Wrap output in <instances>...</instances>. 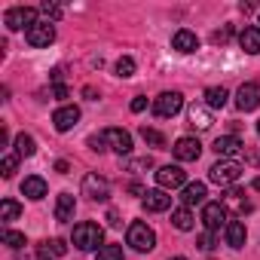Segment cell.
Returning <instances> with one entry per match:
<instances>
[{"label":"cell","mask_w":260,"mask_h":260,"mask_svg":"<svg viewBox=\"0 0 260 260\" xmlns=\"http://www.w3.org/2000/svg\"><path fill=\"white\" fill-rule=\"evenodd\" d=\"M101 242H104V230H101L98 223L83 220V223H77V226H74V245H77L80 251H95V248H104Z\"/></svg>","instance_id":"6da1fadb"},{"label":"cell","mask_w":260,"mask_h":260,"mask_svg":"<svg viewBox=\"0 0 260 260\" xmlns=\"http://www.w3.org/2000/svg\"><path fill=\"white\" fill-rule=\"evenodd\" d=\"M125 242L132 245L135 251H141V254H147V251H153L156 248V233L144 223V220H135V223H128V233H125Z\"/></svg>","instance_id":"7a4b0ae2"},{"label":"cell","mask_w":260,"mask_h":260,"mask_svg":"<svg viewBox=\"0 0 260 260\" xmlns=\"http://www.w3.org/2000/svg\"><path fill=\"white\" fill-rule=\"evenodd\" d=\"M242 166L239 162H233V159H220V162H214L211 169H208V181L211 184H217V187H230V184H236L239 178H242Z\"/></svg>","instance_id":"3957f363"},{"label":"cell","mask_w":260,"mask_h":260,"mask_svg":"<svg viewBox=\"0 0 260 260\" xmlns=\"http://www.w3.org/2000/svg\"><path fill=\"white\" fill-rule=\"evenodd\" d=\"M4 22H7L10 31H22V28L31 31L37 25V10H31V7H13V10H7Z\"/></svg>","instance_id":"277c9868"},{"label":"cell","mask_w":260,"mask_h":260,"mask_svg":"<svg viewBox=\"0 0 260 260\" xmlns=\"http://www.w3.org/2000/svg\"><path fill=\"white\" fill-rule=\"evenodd\" d=\"M202 223H205V230H208V233H217L220 226L226 230V223H230V214H226L223 202H208V205L202 208Z\"/></svg>","instance_id":"5b68a950"},{"label":"cell","mask_w":260,"mask_h":260,"mask_svg":"<svg viewBox=\"0 0 260 260\" xmlns=\"http://www.w3.org/2000/svg\"><path fill=\"white\" fill-rule=\"evenodd\" d=\"M104 141H107V147L110 150H116L119 156H125V153H132V135L125 132V128H116V125H110V128H104Z\"/></svg>","instance_id":"8992f818"},{"label":"cell","mask_w":260,"mask_h":260,"mask_svg":"<svg viewBox=\"0 0 260 260\" xmlns=\"http://www.w3.org/2000/svg\"><path fill=\"white\" fill-rule=\"evenodd\" d=\"M181 107H184L181 92H162V95L153 101V113H156V116H162V119H169V116L181 113Z\"/></svg>","instance_id":"52a82bcc"},{"label":"cell","mask_w":260,"mask_h":260,"mask_svg":"<svg viewBox=\"0 0 260 260\" xmlns=\"http://www.w3.org/2000/svg\"><path fill=\"white\" fill-rule=\"evenodd\" d=\"M83 196H89L92 202H104V199L110 196V184H107L101 175L89 172V175L83 178Z\"/></svg>","instance_id":"ba28073f"},{"label":"cell","mask_w":260,"mask_h":260,"mask_svg":"<svg viewBox=\"0 0 260 260\" xmlns=\"http://www.w3.org/2000/svg\"><path fill=\"white\" fill-rule=\"evenodd\" d=\"M25 40H28V46H34V49H46V46L55 40V28H52L49 22H37L31 31H25Z\"/></svg>","instance_id":"9c48e42d"},{"label":"cell","mask_w":260,"mask_h":260,"mask_svg":"<svg viewBox=\"0 0 260 260\" xmlns=\"http://www.w3.org/2000/svg\"><path fill=\"white\" fill-rule=\"evenodd\" d=\"M156 184L162 190H175V187H187V172L181 166H162L156 172Z\"/></svg>","instance_id":"30bf717a"},{"label":"cell","mask_w":260,"mask_h":260,"mask_svg":"<svg viewBox=\"0 0 260 260\" xmlns=\"http://www.w3.org/2000/svg\"><path fill=\"white\" fill-rule=\"evenodd\" d=\"M236 107L239 110H257L260 107V86L257 83H242L239 92H236Z\"/></svg>","instance_id":"8fae6325"},{"label":"cell","mask_w":260,"mask_h":260,"mask_svg":"<svg viewBox=\"0 0 260 260\" xmlns=\"http://www.w3.org/2000/svg\"><path fill=\"white\" fill-rule=\"evenodd\" d=\"M172 150H175V156H178L181 162H196V159L202 156V144H199L196 138H178Z\"/></svg>","instance_id":"7c38bea8"},{"label":"cell","mask_w":260,"mask_h":260,"mask_svg":"<svg viewBox=\"0 0 260 260\" xmlns=\"http://www.w3.org/2000/svg\"><path fill=\"white\" fill-rule=\"evenodd\" d=\"M52 122H55V128H58V132H71V128L80 122V107H74V104H64V107H58V110L52 113Z\"/></svg>","instance_id":"4fadbf2b"},{"label":"cell","mask_w":260,"mask_h":260,"mask_svg":"<svg viewBox=\"0 0 260 260\" xmlns=\"http://www.w3.org/2000/svg\"><path fill=\"white\" fill-rule=\"evenodd\" d=\"M205 196H208V187H205L202 181H193V184H187V187H184V193H181V199H184V208L202 205V202H205Z\"/></svg>","instance_id":"5bb4252c"},{"label":"cell","mask_w":260,"mask_h":260,"mask_svg":"<svg viewBox=\"0 0 260 260\" xmlns=\"http://www.w3.org/2000/svg\"><path fill=\"white\" fill-rule=\"evenodd\" d=\"M144 208L147 211H169L172 208V196L166 190H147L144 193Z\"/></svg>","instance_id":"9a60e30c"},{"label":"cell","mask_w":260,"mask_h":260,"mask_svg":"<svg viewBox=\"0 0 260 260\" xmlns=\"http://www.w3.org/2000/svg\"><path fill=\"white\" fill-rule=\"evenodd\" d=\"M172 46H175L178 52H184V55H190V52H196V49H199V37H196L193 31H187V28H181V31L175 34V40H172Z\"/></svg>","instance_id":"2e32d148"},{"label":"cell","mask_w":260,"mask_h":260,"mask_svg":"<svg viewBox=\"0 0 260 260\" xmlns=\"http://www.w3.org/2000/svg\"><path fill=\"white\" fill-rule=\"evenodd\" d=\"M242 147H245V144H242L236 135H220V138L214 141V153H217V156H223V159H226V156L242 153Z\"/></svg>","instance_id":"e0dca14e"},{"label":"cell","mask_w":260,"mask_h":260,"mask_svg":"<svg viewBox=\"0 0 260 260\" xmlns=\"http://www.w3.org/2000/svg\"><path fill=\"white\" fill-rule=\"evenodd\" d=\"M74 211H77L74 196H71V193H61V196L55 199V220H58V223H68V220H74Z\"/></svg>","instance_id":"ac0fdd59"},{"label":"cell","mask_w":260,"mask_h":260,"mask_svg":"<svg viewBox=\"0 0 260 260\" xmlns=\"http://www.w3.org/2000/svg\"><path fill=\"white\" fill-rule=\"evenodd\" d=\"M223 208H233L236 214H248V211H251V202L245 199L242 190L233 187V190H226V196H223Z\"/></svg>","instance_id":"d6986e66"},{"label":"cell","mask_w":260,"mask_h":260,"mask_svg":"<svg viewBox=\"0 0 260 260\" xmlns=\"http://www.w3.org/2000/svg\"><path fill=\"white\" fill-rule=\"evenodd\" d=\"M223 233H226V245H230V248H236V251H239V248L245 245V239H248V230H245V223H242V220H230Z\"/></svg>","instance_id":"ffe728a7"},{"label":"cell","mask_w":260,"mask_h":260,"mask_svg":"<svg viewBox=\"0 0 260 260\" xmlns=\"http://www.w3.org/2000/svg\"><path fill=\"white\" fill-rule=\"evenodd\" d=\"M190 125H193V128H211V125H214L211 110H208L205 104H193V107H190Z\"/></svg>","instance_id":"44dd1931"},{"label":"cell","mask_w":260,"mask_h":260,"mask_svg":"<svg viewBox=\"0 0 260 260\" xmlns=\"http://www.w3.org/2000/svg\"><path fill=\"white\" fill-rule=\"evenodd\" d=\"M22 193H25L28 199H43V196H46V181H43L40 175H31V178L22 181Z\"/></svg>","instance_id":"7402d4cb"},{"label":"cell","mask_w":260,"mask_h":260,"mask_svg":"<svg viewBox=\"0 0 260 260\" xmlns=\"http://www.w3.org/2000/svg\"><path fill=\"white\" fill-rule=\"evenodd\" d=\"M239 46L248 52V55H257L260 52V28H245L239 34Z\"/></svg>","instance_id":"603a6c76"},{"label":"cell","mask_w":260,"mask_h":260,"mask_svg":"<svg viewBox=\"0 0 260 260\" xmlns=\"http://www.w3.org/2000/svg\"><path fill=\"white\" fill-rule=\"evenodd\" d=\"M37 254H40V260H49V254H52V257H64V254H68V245H64L61 239H52V242H43Z\"/></svg>","instance_id":"cb8c5ba5"},{"label":"cell","mask_w":260,"mask_h":260,"mask_svg":"<svg viewBox=\"0 0 260 260\" xmlns=\"http://www.w3.org/2000/svg\"><path fill=\"white\" fill-rule=\"evenodd\" d=\"M172 223H175V230L190 233V230H193V214H190V208H175V211H172Z\"/></svg>","instance_id":"d4e9b609"},{"label":"cell","mask_w":260,"mask_h":260,"mask_svg":"<svg viewBox=\"0 0 260 260\" xmlns=\"http://www.w3.org/2000/svg\"><path fill=\"white\" fill-rule=\"evenodd\" d=\"M226 98H230V95H226V89H223V86H211V89H205V104H208V107H214V110H217V107H223V104H226Z\"/></svg>","instance_id":"484cf974"},{"label":"cell","mask_w":260,"mask_h":260,"mask_svg":"<svg viewBox=\"0 0 260 260\" xmlns=\"http://www.w3.org/2000/svg\"><path fill=\"white\" fill-rule=\"evenodd\" d=\"M19 214H22V205H19L16 199H4V202H0V220H4V223L16 220Z\"/></svg>","instance_id":"4316f807"},{"label":"cell","mask_w":260,"mask_h":260,"mask_svg":"<svg viewBox=\"0 0 260 260\" xmlns=\"http://www.w3.org/2000/svg\"><path fill=\"white\" fill-rule=\"evenodd\" d=\"M16 153H19V156H34V153H37L34 138H31V135H25V132H22V135H16Z\"/></svg>","instance_id":"83f0119b"},{"label":"cell","mask_w":260,"mask_h":260,"mask_svg":"<svg viewBox=\"0 0 260 260\" xmlns=\"http://www.w3.org/2000/svg\"><path fill=\"white\" fill-rule=\"evenodd\" d=\"M116 77H119V80H128V77H135V58L122 55V58L116 61Z\"/></svg>","instance_id":"f1b7e54d"},{"label":"cell","mask_w":260,"mask_h":260,"mask_svg":"<svg viewBox=\"0 0 260 260\" xmlns=\"http://www.w3.org/2000/svg\"><path fill=\"white\" fill-rule=\"evenodd\" d=\"M141 138H144L147 144H153V147H166V135H162V132H156V128L141 125Z\"/></svg>","instance_id":"f546056e"},{"label":"cell","mask_w":260,"mask_h":260,"mask_svg":"<svg viewBox=\"0 0 260 260\" xmlns=\"http://www.w3.org/2000/svg\"><path fill=\"white\" fill-rule=\"evenodd\" d=\"M19 153H10V156H4V162H0V175H4V178H13L16 175V166H19Z\"/></svg>","instance_id":"4dcf8cb0"},{"label":"cell","mask_w":260,"mask_h":260,"mask_svg":"<svg viewBox=\"0 0 260 260\" xmlns=\"http://www.w3.org/2000/svg\"><path fill=\"white\" fill-rule=\"evenodd\" d=\"M98 260H122V245H104V248H98Z\"/></svg>","instance_id":"1f68e13d"},{"label":"cell","mask_w":260,"mask_h":260,"mask_svg":"<svg viewBox=\"0 0 260 260\" xmlns=\"http://www.w3.org/2000/svg\"><path fill=\"white\" fill-rule=\"evenodd\" d=\"M4 245H10V248H22V245H28V242H25V233L4 230Z\"/></svg>","instance_id":"d6a6232c"},{"label":"cell","mask_w":260,"mask_h":260,"mask_svg":"<svg viewBox=\"0 0 260 260\" xmlns=\"http://www.w3.org/2000/svg\"><path fill=\"white\" fill-rule=\"evenodd\" d=\"M144 169H153V159H150V156H141V159H132V162H128V172H144Z\"/></svg>","instance_id":"836d02e7"},{"label":"cell","mask_w":260,"mask_h":260,"mask_svg":"<svg viewBox=\"0 0 260 260\" xmlns=\"http://www.w3.org/2000/svg\"><path fill=\"white\" fill-rule=\"evenodd\" d=\"M89 147H92L95 153H104V150H107V141H104V135H92V138H89Z\"/></svg>","instance_id":"e575fe53"},{"label":"cell","mask_w":260,"mask_h":260,"mask_svg":"<svg viewBox=\"0 0 260 260\" xmlns=\"http://www.w3.org/2000/svg\"><path fill=\"white\" fill-rule=\"evenodd\" d=\"M199 248H202V251H211V248H214V233H202V236H199Z\"/></svg>","instance_id":"d590c367"},{"label":"cell","mask_w":260,"mask_h":260,"mask_svg":"<svg viewBox=\"0 0 260 260\" xmlns=\"http://www.w3.org/2000/svg\"><path fill=\"white\" fill-rule=\"evenodd\" d=\"M40 10H43V13H46V16H52V19H58V16H61V10H58V7H55V4H43V7H40Z\"/></svg>","instance_id":"8d00e7d4"},{"label":"cell","mask_w":260,"mask_h":260,"mask_svg":"<svg viewBox=\"0 0 260 260\" xmlns=\"http://www.w3.org/2000/svg\"><path fill=\"white\" fill-rule=\"evenodd\" d=\"M144 107H147V98H141V95H138V98L132 101V113H141Z\"/></svg>","instance_id":"74e56055"},{"label":"cell","mask_w":260,"mask_h":260,"mask_svg":"<svg viewBox=\"0 0 260 260\" xmlns=\"http://www.w3.org/2000/svg\"><path fill=\"white\" fill-rule=\"evenodd\" d=\"M107 223H110V226H119V223H122V220H119V211H107Z\"/></svg>","instance_id":"f35d334b"},{"label":"cell","mask_w":260,"mask_h":260,"mask_svg":"<svg viewBox=\"0 0 260 260\" xmlns=\"http://www.w3.org/2000/svg\"><path fill=\"white\" fill-rule=\"evenodd\" d=\"M226 37H230V28H223V31H217V34H214V43H223Z\"/></svg>","instance_id":"ab89813d"},{"label":"cell","mask_w":260,"mask_h":260,"mask_svg":"<svg viewBox=\"0 0 260 260\" xmlns=\"http://www.w3.org/2000/svg\"><path fill=\"white\" fill-rule=\"evenodd\" d=\"M68 169H71V166H68V162H64V159H58V162H55V172H61V175H64V172H68Z\"/></svg>","instance_id":"60d3db41"},{"label":"cell","mask_w":260,"mask_h":260,"mask_svg":"<svg viewBox=\"0 0 260 260\" xmlns=\"http://www.w3.org/2000/svg\"><path fill=\"white\" fill-rule=\"evenodd\" d=\"M55 98H68V89L64 86H55Z\"/></svg>","instance_id":"b9f144b4"},{"label":"cell","mask_w":260,"mask_h":260,"mask_svg":"<svg viewBox=\"0 0 260 260\" xmlns=\"http://www.w3.org/2000/svg\"><path fill=\"white\" fill-rule=\"evenodd\" d=\"M254 190H260V178H254Z\"/></svg>","instance_id":"7bdbcfd3"},{"label":"cell","mask_w":260,"mask_h":260,"mask_svg":"<svg viewBox=\"0 0 260 260\" xmlns=\"http://www.w3.org/2000/svg\"><path fill=\"white\" fill-rule=\"evenodd\" d=\"M257 135H260V119H257Z\"/></svg>","instance_id":"ee69618b"},{"label":"cell","mask_w":260,"mask_h":260,"mask_svg":"<svg viewBox=\"0 0 260 260\" xmlns=\"http://www.w3.org/2000/svg\"><path fill=\"white\" fill-rule=\"evenodd\" d=\"M172 260H187V257H172Z\"/></svg>","instance_id":"f6af8a7d"}]
</instances>
